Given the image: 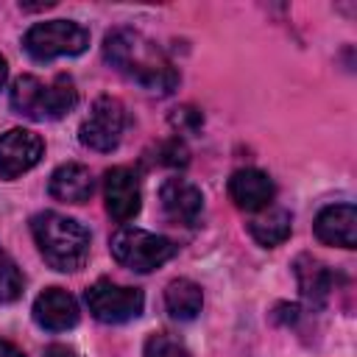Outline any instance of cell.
<instances>
[{"label":"cell","instance_id":"obj_4","mask_svg":"<svg viewBox=\"0 0 357 357\" xmlns=\"http://www.w3.org/2000/svg\"><path fill=\"white\" fill-rule=\"evenodd\" d=\"M109 248H112V257L123 268H131L137 273H151L176 254L173 240L145 231V229H131V226L117 229L109 240Z\"/></svg>","mask_w":357,"mask_h":357},{"label":"cell","instance_id":"obj_11","mask_svg":"<svg viewBox=\"0 0 357 357\" xmlns=\"http://www.w3.org/2000/svg\"><path fill=\"white\" fill-rule=\"evenodd\" d=\"M315 237L326 245L354 248L357 245V209L351 204H332L324 206L312 223Z\"/></svg>","mask_w":357,"mask_h":357},{"label":"cell","instance_id":"obj_14","mask_svg":"<svg viewBox=\"0 0 357 357\" xmlns=\"http://www.w3.org/2000/svg\"><path fill=\"white\" fill-rule=\"evenodd\" d=\"M293 273H296V282H298L301 296H304L312 307L326 304V298H329V293H332L335 276H332V271H329L321 259H315V257H310V254H301V257H296V262H293Z\"/></svg>","mask_w":357,"mask_h":357},{"label":"cell","instance_id":"obj_5","mask_svg":"<svg viewBox=\"0 0 357 357\" xmlns=\"http://www.w3.org/2000/svg\"><path fill=\"white\" fill-rule=\"evenodd\" d=\"M86 45H89L86 28L73 20L36 22L33 28H28V33L22 39V47L36 61H50L56 56H78L86 50Z\"/></svg>","mask_w":357,"mask_h":357},{"label":"cell","instance_id":"obj_2","mask_svg":"<svg viewBox=\"0 0 357 357\" xmlns=\"http://www.w3.org/2000/svg\"><path fill=\"white\" fill-rule=\"evenodd\" d=\"M31 234L53 271H78L89 257V231L59 212H39L31 218Z\"/></svg>","mask_w":357,"mask_h":357},{"label":"cell","instance_id":"obj_13","mask_svg":"<svg viewBox=\"0 0 357 357\" xmlns=\"http://www.w3.org/2000/svg\"><path fill=\"white\" fill-rule=\"evenodd\" d=\"M33 321L47 332H64L78 324V304L61 287H47L33 301Z\"/></svg>","mask_w":357,"mask_h":357},{"label":"cell","instance_id":"obj_23","mask_svg":"<svg viewBox=\"0 0 357 357\" xmlns=\"http://www.w3.org/2000/svg\"><path fill=\"white\" fill-rule=\"evenodd\" d=\"M0 357H25L14 343H8V340H0Z\"/></svg>","mask_w":357,"mask_h":357},{"label":"cell","instance_id":"obj_17","mask_svg":"<svg viewBox=\"0 0 357 357\" xmlns=\"http://www.w3.org/2000/svg\"><path fill=\"white\" fill-rule=\"evenodd\" d=\"M290 229H293V218L287 209H262L251 223H248V231L251 237L265 245V248H273V245H282L287 237H290Z\"/></svg>","mask_w":357,"mask_h":357},{"label":"cell","instance_id":"obj_18","mask_svg":"<svg viewBox=\"0 0 357 357\" xmlns=\"http://www.w3.org/2000/svg\"><path fill=\"white\" fill-rule=\"evenodd\" d=\"M20 293H22V273L17 262L0 248V304L17 301Z\"/></svg>","mask_w":357,"mask_h":357},{"label":"cell","instance_id":"obj_15","mask_svg":"<svg viewBox=\"0 0 357 357\" xmlns=\"http://www.w3.org/2000/svg\"><path fill=\"white\" fill-rule=\"evenodd\" d=\"M50 195L56 201H64V204L89 201V195H92V173L78 162H67V165L56 167L53 176H50Z\"/></svg>","mask_w":357,"mask_h":357},{"label":"cell","instance_id":"obj_24","mask_svg":"<svg viewBox=\"0 0 357 357\" xmlns=\"http://www.w3.org/2000/svg\"><path fill=\"white\" fill-rule=\"evenodd\" d=\"M6 78H8V64H6V59L0 56V89L6 86Z\"/></svg>","mask_w":357,"mask_h":357},{"label":"cell","instance_id":"obj_20","mask_svg":"<svg viewBox=\"0 0 357 357\" xmlns=\"http://www.w3.org/2000/svg\"><path fill=\"white\" fill-rule=\"evenodd\" d=\"M159 162L170 165V167H184L190 162V153H187L181 139H167V142L159 145Z\"/></svg>","mask_w":357,"mask_h":357},{"label":"cell","instance_id":"obj_10","mask_svg":"<svg viewBox=\"0 0 357 357\" xmlns=\"http://www.w3.org/2000/svg\"><path fill=\"white\" fill-rule=\"evenodd\" d=\"M159 204L162 212L167 215V220H173L176 226H195L201 212H204V195L195 184L184 181V178H167L159 187Z\"/></svg>","mask_w":357,"mask_h":357},{"label":"cell","instance_id":"obj_8","mask_svg":"<svg viewBox=\"0 0 357 357\" xmlns=\"http://www.w3.org/2000/svg\"><path fill=\"white\" fill-rule=\"evenodd\" d=\"M45 153L39 134L28 128H11L0 137V178H17L28 173Z\"/></svg>","mask_w":357,"mask_h":357},{"label":"cell","instance_id":"obj_12","mask_svg":"<svg viewBox=\"0 0 357 357\" xmlns=\"http://www.w3.org/2000/svg\"><path fill=\"white\" fill-rule=\"evenodd\" d=\"M229 195H231L234 206H240L245 212H262L273 201V181L268 173H262L257 167H243V170L231 173Z\"/></svg>","mask_w":357,"mask_h":357},{"label":"cell","instance_id":"obj_7","mask_svg":"<svg viewBox=\"0 0 357 357\" xmlns=\"http://www.w3.org/2000/svg\"><path fill=\"white\" fill-rule=\"evenodd\" d=\"M123 126H126V112L123 103L117 98H98L86 114V120L81 123V142L92 151H114L120 137H123Z\"/></svg>","mask_w":357,"mask_h":357},{"label":"cell","instance_id":"obj_22","mask_svg":"<svg viewBox=\"0 0 357 357\" xmlns=\"http://www.w3.org/2000/svg\"><path fill=\"white\" fill-rule=\"evenodd\" d=\"M45 357H78V354L73 349H67V346H50L45 351Z\"/></svg>","mask_w":357,"mask_h":357},{"label":"cell","instance_id":"obj_21","mask_svg":"<svg viewBox=\"0 0 357 357\" xmlns=\"http://www.w3.org/2000/svg\"><path fill=\"white\" fill-rule=\"evenodd\" d=\"M170 123H173L178 131H195V128L204 123V117H201V112H195L192 106H178V109H173Z\"/></svg>","mask_w":357,"mask_h":357},{"label":"cell","instance_id":"obj_16","mask_svg":"<svg viewBox=\"0 0 357 357\" xmlns=\"http://www.w3.org/2000/svg\"><path fill=\"white\" fill-rule=\"evenodd\" d=\"M165 307L176 321H192L204 307V290L192 279H173L165 287Z\"/></svg>","mask_w":357,"mask_h":357},{"label":"cell","instance_id":"obj_1","mask_svg":"<svg viewBox=\"0 0 357 357\" xmlns=\"http://www.w3.org/2000/svg\"><path fill=\"white\" fill-rule=\"evenodd\" d=\"M103 56L117 73H123L128 81L139 84L148 92L167 95L178 84V73L173 70L167 56L139 31L131 28L112 31L103 42Z\"/></svg>","mask_w":357,"mask_h":357},{"label":"cell","instance_id":"obj_6","mask_svg":"<svg viewBox=\"0 0 357 357\" xmlns=\"http://www.w3.org/2000/svg\"><path fill=\"white\" fill-rule=\"evenodd\" d=\"M84 301L100 324H126L142 312L145 296L139 287H123L109 279H98L92 287H86Z\"/></svg>","mask_w":357,"mask_h":357},{"label":"cell","instance_id":"obj_9","mask_svg":"<svg viewBox=\"0 0 357 357\" xmlns=\"http://www.w3.org/2000/svg\"><path fill=\"white\" fill-rule=\"evenodd\" d=\"M103 198L106 209L117 223H128L137 218L142 206V192H139V178L131 167H112L103 176Z\"/></svg>","mask_w":357,"mask_h":357},{"label":"cell","instance_id":"obj_3","mask_svg":"<svg viewBox=\"0 0 357 357\" xmlns=\"http://www.w3.org/2000/svg\"><path fill=\"white\" fill-rule=\"evenodd\" d=\"M11 109L31 120H59L75 103L78 92L70 75H56L53 84H42L36 75H20L11 84Z\"/></svg>","mask_w":357,"mask_h":357},{"label":"cell","instance_id":"obj_19","mask_svg":"<svg viewBox=\"0 0 357 357\" xmlns=\"http://www.w3.org/2000/svg\"><path fill=\"white\" fill-rule=\"evenodd\" d=\"M145 357H190L187 346L167 332H156L145 340Z\"/></svg>","mask_w":357,"mask_h":357}]
</instances>
